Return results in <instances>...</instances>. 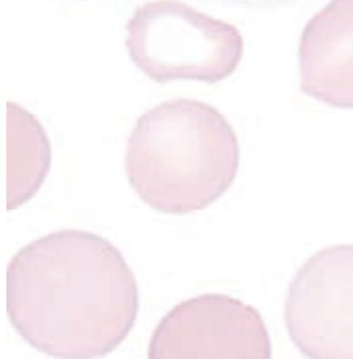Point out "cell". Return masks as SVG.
I'll return each mask as SVG.
<instances>
[{"mask_svg":"<svg viewBox=\"0 0 353 359\" xmlns=\"http://www.w3.org/2000/svg\"><path fill=\"white\" fill-rule=\"evenodd\" d=\"M285 326L307 359H353V245L326 248L291 280Z\"/></svg>","mask_w":353,"mask_h":359,"instance_id":"4","label":"cell"},{"mask_svg":"<svg viewBox=\"0 0 353 359\" xmlns=\"http://www.w3.org/2000/svg\"><path fill=\"white\" fill-rule=\"evenodd\" d=\"M133 191L158 212L189 214L214 204L235 181L239 142L210 104H158L135 123L125 154Z\"/></svg>","mask_w":353,"mask_h":359,"instance_id":"2","label":"cell"},{"mask_svg":"<svg viewBox=\"0 0 353 359\" xmlns=\"http://www.w3.org/2000/svg\"><path fill=\"white\" fill-rule=\"evenodd\" d=\"M131 62L158 83H218L235 73L244 54L239 29L179 0H152L127 23Z\"/></svg>","mask_w":353,"mask_h":359,"instance_id":"3","label":"cell"},{"mask_svg":"<svg viewBox=\"0 0 353 359\" xmlns=\"http://www.w3.org/2000/svg\"><path fill=\"white\" fill-rule=\"evenodd\" d=\"M15 330L56 359H98L131 332L140 293L121 252L100 235L58 231L11 259L4 283Z\"/></svg>","mask_w":353,"mask_h":359,"instance_id":"1","label":"cell"},{"mask_svg":"<svg viewBox=\"0 0 353 359\" xmlns=\"http://www.w3.org/2000/svg\"><path fill=\"white\" fill-rule=\"evenodd\" d=\"M233 4H241V6H252V8H272V6H283V4H291L295 0H227Z\"/></svg>","mask_w":353,"mask_h":359,"instance_id":"8","label":"cell"},{"mask_svg":"<svg viewBox=\"0 0 353 359\" xmlns=\"http://www.w3.org/2000/svg\"><path fill=\"white\" fill-rule=\"evenodd\" d=\"M302 92L318 102L353 108V0H331L303 27Z\"/></svg>","mask_w":353,"mask_h":359,"instance_id":"6","label":"cell"},{"mask_svg":"<svg viewBox=\"0 0 353 359\" xmlns=\"http://www.w3.org/2000/svg\"><path fill=\"white\" fill-rule=\"evenodd\" d=\"M148 359H272V347L258 309L227 295H200L162 318Z\"/></svg>","mask_w":353,"mask_h":359,"instance_id":"5","label":"cell"},{"mask_svg":"<svg viewBox=\"0 0 353 359\" xmlns=\"http://www.w3.org/2000/svg\"><path fill=\"white\" fill-rule=\"evenodd\" d=\"M6 205L27 202L51 166V144L42 125L17 104H6Z\"/></svg>","mask_w":353,"mask_h":359,"instance_id":"7","label":"cell"}]
</instances>
